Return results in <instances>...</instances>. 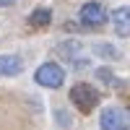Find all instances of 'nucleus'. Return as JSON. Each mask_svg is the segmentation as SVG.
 I'll return each mask as SVG.
<instances>
[{"label": "nucleus", "instance_id": "1", "mask_svg": "<svg viewBox=\"0 0 130 130\" xmlns=\"http://www.w3.org/2000/svg\"><path fill=\"white\" fill-rule=\"evenodd\" d=\"M99 99H102L99 91H96L91 83H86V81L75 83L73 89H70V102H73V107H75L81 115L94 112V109H96V104H99Z\"/></svg>", "mask_w": 130, "mask_h": 130}, {"label": "nucleus", "instance_id": "2", "mask_svg": "<svg viewBox=\"0 0 130 130\" xmlns=\"http://www.w3.org/2000/svg\"><path fill=\"white\" fill-rule=\"evenodd\" d=\"M34 81L39 86H44V89H60V86L65 83V68L57 62H42L37 73H34Z\"/></svg>", "mask_w": 130, "mask_h": 130}, {"label": "nucleus", "instance_id": "3", "mask_svg": "<svg viewBox=\"0 0 130 130\" xmlns=\"http://www.w3.org/2000/svg\"><path fill=\"white\" fill-rule=\"evenodd\" d=\"M78 21H81L86 29H102L107 21H109V13H107V8H104L102 3L91 0V3L81 5V10H78Z\"/></svg>", "mask_w": 130, "mask_h": 130}, {"label": "nucleus", "instance_id": "4", "mask_svg": "<svg viewBox=\"0 0 130 130\" xmlns=\"http://www.w3.org/2000/svg\"><path fill=\"white\" fill-rule=\"evenodd\" d=\"M102 130H130V115L120 107H104L99 115Z\"/></svg>", "mask_w": 130, "mask_h": 130}, {"label": "nucleus", "instance_id": "5", "mask_svg": "<svg viewBox=\"0 0 130 130\" xmlns=\"http://www.w3.org/2000/svg\"><path fill=\"white\" fill-rule=\"evenodd\" d=\"M109 21H112V29L117 37L122 39H130V5H120L109 13Z\"/></svg>", "mask_w": 130, "mask_h": 130}, {"label": "nucleus", "instance_id": "6", "mask_svg": "<svg viewBox=\"0 0 130 130\" xmlns=\"http://www.w3.org/2000/svg\"><path fill=\"white\" fill-rule=\"evenodd\" d=\"M24 73V57L21 55H0V75L13 78Z\"/></svg>", "mask_w": 130, "mask_h": 130}, {"label": "nucleus", "instance_id": "7", "mask_svg": "<svg viewBox=\"0 0 130 130\" xmlns=\"http://www.w3.org/2000/svg\"><path fill=\"white\" fill-rule=\"evenodd\" d=\"M55 50H57V55H60L62 60L73 62L75 57L81 55V42H78V39H68V42H60V44H57Z\"/></svg>", "mask_w": 130, "mask_h": 130}, {"label": "nucleus", "instance_id": "8", "mask_svg": "<svg viewBox=\"0 0 130 130\" xmlns=\"http://www.w3.org/2000/svg\"><path fill=\"white\" fill-rule=\"evenodd\" d=\"M52 24V10L50 8H34L29 13V26H34V29H44Z\"/></svg>", "mask_w": 130, "mask_h": 130}, {"label": "nucleus", "instance_id": "9", "mask_svg": "<svg viewBox=\"0 0 130 130\" xmlns=\"http://www.w3.org/2000/svg\"><path fill=\"white\" fill-rule=\"evenodd\" d=\"M99 57H104V60H120L122 55H120V50H117L115 44H109V42H96V44L91 47Z\"/></svg>", "mask_w": 130, "mask_h": 130}, {"label": "nucleus", "instance_id": "10", "mask_svg": "<svg viewBox=\"0 0 130 130\" xmlns=\"http://www.w3.org/2000/svg\"><path fill=\"white\" fill-rule=\"evenodd\" d=\"M96 78H99L102 83H109V86H122V81H117L109 68H99V70H96Z\"/></svg>", "mask_w": 130, "mask_h": 130}, {"label": "nucleus", "instance_id": "11", "mask_svg": "<svg viewBox=\"0 0 130 130\" xmlns=\"http://www.w3.org/2000/svg\"><path fill=\"white\" fill-rule=\"evenodd\" d=\"M57 122L62 127H70V120H68V112H65V109H57Z\"/></svg>", "mask_w": 130, "mask_h": 130}, {"label": "nucleus", "instance_id": "12", "mask_svg": "<svg viewBox=\"0 0 130 130\" xmlns=\"http://www.w3.org/2000/svg\"><path fill=\"white\" fill-rule=\"evenodd\" d=\"M10 5H16V0H0V8H10Z\"/></svg>", "mask_w": 130, "mask_h": 130}]
</instances>
